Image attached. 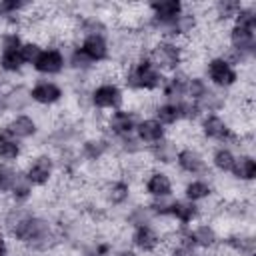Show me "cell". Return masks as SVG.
Here are the masks:
<instances>
[{
	"mask_svg": "<svg viewBox=\"0 0 256 256\" xmlns=\"http://www.w3.org/2000/svg\"><path fill=\"white\" fill-rule=\"evenodd\" d=\"M164 78H166V74L160 72L148 60V56L142 52L134 60L124 64L120 84L126 92H132V94H158Z\"/></svg>",
	"mask_w": 256,
	"mask_h": 256,
	"instance_id": "obj_2",
	"label": "cell"
},
{
	"mask_svg": "<svg viewBox=\"0 0 256 256\" xmlns=\"http://www.w3.org/2000/svg\"><path fill=\"white\" fill-rule=\"evenodd\" d=\"M42 48H44V42H40L38 38H26L22 42V46H20V56H22L24 64L26 66H32V62L38 58V54H40Z\"/></svg>",
	"mask_w": 256,
	"mask_h": 256,
	"instance_id": "obj_42",
	"label": "cell"
},
{
	"mask_svg": "<svg viewBox=\"0 0 256 256\" xmlns=\"http://www.w3.org/2000/svg\"><path fill=\"white\" fill-rule=\"evenodd\" d=\"M32 72L38 74V78H56L66 72V54L60 44L48 42L40 50L38 58L32 62Z\"/></svg>",
	"mask_w": 256,
	"mask_h": 256,
	"instance_id": "obj_12",
	"label": "cell"
},
{
	"mask_svg": "<svg viewBox=\"0 0 256 256\" xmlns=\"http://www.w3.org/2000/svg\"><path fill=\"white\" fill-rule=\"evenodd\" d=\"M128 246H132L142 256H154L166 248V234L158 228L156 222L132 226L128 232Z\"/></svg>",
	"mask_w": 256,
	"mask_h": 256,
	"instance_id": "obj_8",
	"label": "cell"
},
{
	"mask_svg": "<svg viewBox=\"0 0 256 256\" xmlns=\"http://www.w3.org/2000/svg\"><path fill=\"white\" fill-rule=\"evenodd\" d=\"M6 256H16V254H12V252H10V254H6Z\"/></svg>",
	"mask_w": 256,
	"mask_h": 256,
	"instance_id": "obj_46",
	"label": "cell"
},
{
	"mask_svg": "<svg viewBox=\"0 0 256 256\" xmlns=\"http://www.w3.org/2000/svg\"><path fill=\"white\" fill-rule=\"evenodd\" d=\"M16 174H18V166L0 162V198H6V196H8Z\"/></svg>",
	"mask_w": 256,
	"mask_h": 256,
	"instance_id": "obj_43",
	"label": "cell"
},
{
	"mask_svg": "<svg viewBox=\"0 0 256 256\" xmlns=\"http://www.w3.org/2000/svg\"><path fill=\"white\" fill-rule=\"evenodd\" d=\"M28 94L34 106L38 108H54L60 106L66 98V88L54 78H36L28 86Z\"/></svg>",
	"mask_w": 256,
	"mask_h": 256,
	"instance_id": "obj_13",
	"label": "cell"
},
{
	"mask_svg": "<svg viewBox=\"0 0 256 256\" xmlns=\"http://www.w3.org/2000/svg\"><path fill=\"white\" fill-rule=\"evenodd\" d=\"M220 248L228 256H254L256 254V238L248 226H240L222 234Z\"/></svg>",
	"mask_w": 256,
	"mask_h": 256,
	"instance_id": "obj_16",
	"label": "cell"
},
{
	"mask_svg": "<svg viewBox=\"0 0 256 256\" xmlns=\"http://www.w3.org/2000/svg\"><path fill=\"white\" fill-rule=\"evenodd\" d=\"M226 48L254 60L256 58V28L240 26V24H230L226 30Z\"/></svg>",
	"mask_w": 256,
	"mask_h": 256,
	"instance_id": "obj_17",
	"label": "cell"
},
{
	"mask_svg": "<svg viewBox=\"0 0 256 256\" xmlns=\"http://www.w3.org/2000/svg\"><path fill=\"white\" fill-rule=\"evenodd\" d=\"M114 242L110 238L100 240H88L78 248V256H110L114 250Z\"/></svg>",
	"mask_w": 256,
	"mask_h": 256,
	"instance_id": "obj_38",
	"label": "cell"
},
{
	"mask_svg": "<svg viewBox=\"0 0 256 256\" xmlns=\"http://www.w3.org/2000/svg\"><path fill=\"white\" fill-rule=\"evenodd\" d=\"M140 190L148 200L170 198L176 196V182L166 168L148 166L140 176Z\"/></svg>",
	"mask_w": 256,
	"mask_h": 256,
	"instance_id": "obj_9",
	"label": "cell"
},
{
	"mask_svg": "<svg viewBox=\"0 0 256 256\" xmlns=\"http://www.w3.org/2000/svg\"><path fill=\"white\" fill-rule=\"evenodd\" d=\"M188 70L182 68L178 72H172V74H166L164 82H162V88H160V100H168V102H180L186 98V80H188Z\"/></svg>",
	"mask_w": 256,
	"mask_h": 256,
	"instance_id": "obj_27",
	"label": "cell"
},
{
	"mask_svg": "<svg viewBox=\"0 0 256 256\" xmlns=\"http://www.w3.org/2000/svg\"><path fill=\"white\" fill-rule=\"evenodd\" d=\"M176 106H178L180 124H196L200 120V116H202V110H200V106L194 100L184 98V100L176 102Z\"/></svg>",
	"mask_w": 256,
	"mask_h": 256,
	"instance_id": "obj_40",
	"label": "cell"
},
{
	"mask_svg": "<svg viewBox=\"0 0 256 256\" xmlns=\"http://www.w3.org/2000/svg\"><path fill=\"white\" fill-rule=\"evenodd\" d=\"M144 54L164 74H172V72L182 70L188 62V56H190L186 42H180L174 38H154L144 48Z\"/></svg>",
	"mask_w": 256,
	"mask_h": 256,
	"instance_id": "obj_3",
	"label": "cell"
},
{
	"mask_svg": "<svg viewBox=\"0 0 256 256\" xmlns=\"http://www.w3.org/2000/svg\"><path fill=\"white\" fill-rule=\"evenodd\" d=\"M142 118V114L134 108H128V106H122L118 110H112L104 116V122H102V130L108 138H126V136H134L136 132V126H138V120Z\"/></svg>",
	"mask_w": 256,
	"mask_h": 256,
	"instance_id": "obj_11",
	"label": "cell"
},
{
	"mask_svg": "<svg viewBox=\"0 0 256 256\" xmlns=\"http://www.w3.org/2000/svg\"><path fill=\"white\" fill-rule=\"evenodd\" d=\"M134 136L148 148V146H152V144L164 140V138L168 136V128H164L156 118H152V116L148 114V116H142V118L138 120V126H136Z\"/></svg>",
	"mask_w": 256,
	"mask_h": 256,
	"instance_id": "obj_29",
	"label": "cell"
},
{
	"mask_svg": "<svg viewBox=\"0 0 256 256\" xmlns=\"http://www.w3.org/2000/svg\"><path fill=\"white\" fill-rule=\"evenodd\" d=\"M228 176L240 186H252V182L256 180V156L252 154V150L236 152V160Z\"/></svg>",
	"mask_w": 256,
	"mask_h": 256,
	"instance_id": "obj_24",
	"label": "cell"
},
{
	"mask_svg": "<svg viewBox=\"0 0 256 256\" xmlns=\"http://www.w3.org/2000/svg\"><path fill=\"white\" fill-rule=\"evenodd\" d=\"M22 174L34 188H48L56 180V174H58L54 154L50 150L34 152L32 156L26 158L22 166Z\"/></svg>",
	"mask_w": 256,
	"mask_h": 256,
	"instance_id": "obj_6",
	"label": "cell"
},
{
	"mask_svg": "<svg viewBox=\"0 0 256 256\" xmlns=\"http://www.w3.org/2000/svg\"><path fill=\"white\" fill-rule=\"evenodd\" d=\"M26 64L20 56V50H0V72L8 78L20 76L24 72Z\"/></svg>",
	"mask_w": 256,
	"mask_h": 256,
	"instance_id": "obj_37",
	"label": "cell"
},
{
	"mask_svg": "<svg viewBox=\"0 0 256 256\" xmlns=\"http://www.w3.org/2000/svg\"><path fill=\"white\" fill-rule=\"evenodd\" d=\"M132 182H128L124 176H108L98 184V196L106 210H124L128 204H132Z\"/></svg>",
	"mask_w": 256,
	"mask_h": 256,
	"instance_id": "obj_7",
	"label": "cell"
},
{
	"mask_svg": "<svg viewBox=\"0 0 256 256\" xmlns=\"http://www.w3.org/2000/svg\"><path fill=\"white\" fill-rule=\"evenodd\" d=\"M200 74L206 78V82L214 90H220V92H226V94L242 82V70H238L234 64H230L218 52L204 60Z\"/></svg>",
	"mask_w": 256,
	"mask_h": 256,
	"instance_id": "obj_5",
	"label": "cell"
},
{
	"mask_svg": "<svg viewBox=\"0 0 256 256\" xmlns=\"http://www.w3.org/2000/svg\"><path fill=\"white\" fill-rule=\"evenodd\" d=\"M32 4L24 0H0V26L2 28H20L26 20Z\"/></svg>",
	"mask_w": 256,
	"mask_h": 256,
	"instance_id": "obj_28",
	"label": "cell"
},
{
	"mask_svg": "<svg viewBox=\"0 0 256 256\" xmlns=\"http://www.w3.org/2000/svg\"><path fill=\"white\" fill-rule=\"evenodd\" d=\"M24 40L20 28H0V50H20Z\"/></svg>",
	"mask_w": 256,
	"mask_h": 256,
	"instance_id": "obj_41",
	"label": "cell"
},
{
	"mask_svg": "<svg viewBox=\"0 0 256 256\" xmlns=\"http://www.w3.org/2000/svg\"><path fill=\"white\" fill-rule=\"evenodd\" d=\"M196 256H202V254H196Z\"/></svg>",
	"mask_w": 256,
	"mask_h": 256,
	"instance_id": "obj_47",
	"label": "cell"
},
{
	"mask_svg": "<svg viewBox=\"0 0 256 256\" xmlns=\"http://www.w3.org/2000/svg\"><path fill=\"white\" fill-rule=\"evenodd\" d=\"M64 54H66V72H72L80 78H88L96 72V64L92 60H88V56L78 48L76 42H70L64 46Z\"/></svg>",
	"mask_w": 256,
	"mask_h": 256,
	"instance_id": "obj_25",
	"label": "cell"
},
{
	"mask_svg": "<svg viewBox=\"0 0 256 256\" xmlns=\"http://www.w3.org/2000/svg\"><path fill=\"white\" fill-rule=\"evenodd\" d=\"M198 106H200V110H202V114H212V112H216V114H222L224 110H226V106H228V94L226 92H220V90H214V88H210L198 102H196Z\"/></svg>",
	"mask_w": 256,
	"mask_h": 256,
	"instance_id": "obj_36",
	"label": "cell"
},
{
	"mask_svg": "<svg viewBox=\"0 0 256 256\" xmlns=\"http://www.w3.org/2000/svg\"><path fill=\"white\" fill-rule=\"evenodd\" d=\"M10 238H8V234L0 228V256H6V254H10L12 252V248H10Z\"/></svg>",
	"mask_w": 256,
	"mask_h": 256,
	"instance_id": "obj_45",
	"label": "cell"
},
{
	"mask_svg": "<svg viewBox=\"0 0 256 256\" xmlns=\"http://www.w3.org/2000/svg\"><path fill=\"white\" fill-rule=\"evenodd\" d=\"M212 86L206 82V78L200 74V72H190L188 74V80H186V98L188 100H194L198 102Z\"/></svg>",
	"mask_w": 256,
	"mask_h": 256,
	"instance_id": "obj_39",
	"label": "cell"
},
{
	"mask_svg": "<svg viewBox=\"0 0 256 256\" xmlns=\"http://www.w3.org/2000/svg\"><path fill=\"white\" fill-rule=\"evenodd\" d=\"M110 256H142V254H138L132 246H128V244H126V246H116V248L112 250V254H110Z\"/></svg>",
	"mask_w": 256,
	"mask_h": 256,
	"instance_id": "obj_44",
	"label": "cell"
},
{
	"mask_svg": "<svg viewBox=\"0 0 256 256\" xmlns=\"http://www.w3.org/2000/svg\"><path fill=\"white\" fill-rule=\"evenodd\" d=\"M78 44V48L88 56V60H92L96 66L106 64L112 60V42H110V34H88L82 38L74 40Z\"/></svg>",
	"mask_w": 256,
	"mask_h": 256,
	"instance_id": "obj_18",
	"label": "cell"
},
{
	"mask_svg": "<svg viewBox=\"0 0 256 256\" xmlns=\"http://www.w3.org/2000/svg\"><path fill=\"white\" fill-rule=\"evenodd\" d=\"M122 218H124V224H126L128 228L138 226V224L156 222L146 202H132V204H128V206L124 208V216H122Z\"/></svg>",
	"mask_w": 256,
	"mask_h": 256,
	"instance_id": "obj_35",
	"label": "cell"
},
{
	"mask_svg": "<svg viewBox=\"0 0 256 256\" xmlns=\"http://www.w3.org/2000/svg\"><path fill=\"white\" fill-rule=\"evenodd\" d=\"M178 140L166 136L164 140L152 144L146 148V156L152 160V166H160V168H166V166H174V160H176V154H178Z\"/></svg>",
	"mask_w": 256,
	"mask_h": 256,
	"instance_id": "obj_26",
	"label": "cell"
},
{
	"mask_svg": "<svg viewBox=\"0 0 256 256\" xmlns=\"http://www.w3.org/2000/svg\"><path fill=\"white\" fill-rule=\"evenodd\" d=\"M86 102H88V110L106 116L108 112L118 110L126 104V90L122 88L120 82L106 78V80H100L88 86Z\"/></svg>",
	"mask_w": 256,
	"mask_h": 256,
	"instance_id": "obj_4",
	"label": "cell"
},
{
	"mask_svg": "<svg viewBox=\"0 0 256 256\" xmlns=\"http://www.w3.org/2000/svg\"><path fill=\"white\" fill-rule=\"evenodd\" d=\"M204 218V206L194 204L190 200L180 198H172V206H170V214H168V222L174 226H192L194 222Z\"/></svg>",
	"mask_w": 256,
	"mask_h": 256,
	"instance_id": "obj_22",
	"label": "cell"
},
{
	"mask_svg": "<svg viewBox=\"0 0 256 256\" xmlns=\"http://www.w3.org/2000/svg\"><path fill=\"white\" fill-rule=\"evenodd\" d=\"M78 158L82 164H100L106 158L112 160V142L104 132L98 134H84V138L76 146Z\"/></svg>",
	"mask_w": 256,
	"mask_h": 256,
	"instance_id": "obj_14",
	"label": "cell"
},
{
	"mask_svg": "<svg viewBox=\"0 0 256 256\" xmlns=\"http://www.w3.org/2000/svg\"><path fill=\"white\" fill-rule=\"evenodd\" d=\"M182 198L202 206L204 202L216 200L218 198V190H216V184H214V180L210 176L186 178V182L182 184Z\"/></svg>",
	"mask_w": 256,
	"mask_h": 256,
	"instance_id": "obj_21",
	"label": "cell"
},
{
	"mask_svg": "<svg viewBox=\"0 0 256 256\" xmlns=\"http://www.w3.org/2000/svg\"><path fill=\"white\" fill-rule=\"evenodd\" d=\"M150 116L156 118L164 128H174L180 124V116H178V106L174 102L168 100H158L152 104L150 108Z\"/></svg>",
	"mask_w": 256,
	"mask_h": 256,
	"instance_id": "obj_34",
	"label": "cell"
},
{
	"mask_svg": "<svg viewBox=\"0 0 256 256\" xmlns=\"http://www.w3.org/2000/svg\"><path fill=\"white\" fill-rule=\"evenodd\" d=\"M24 154H26L24 142L12 138L10 132L6 130L4 122H2V124H0V162L18 166V162L24 158Z\"/></svg>",
	"mask_w": 256,
	"mask_h": 256,
	"instance_id": "obj_30",
	"label": "cell"
},
{
	"mask_svg": "<svg viewBox=\"0 0 256 256\" xmlns=\"http://www.w3.org/2000/svg\"><path fill=\"white\" fill-rule=\"evenodd\" d=\"M4 126L6 130L10 132L12 138L20 140V142H30V140H36L42 132L40 128V122L34 114L30 112H22V114H12L4 120Z\"/></svg>",
	"mask_w": 256,
	"mask_h": 256,
	"instance_id": "obj_20",
	"label": "cell"
},
{
	"mask_svg": "<svg viewBox=\"0 0 256 256\" xmlns=\"http://www.w3.org/2000/svg\"><path fill=\"white\" fill-rule=\"evenodd\" d=\"M174 168L178 174L186 178H200V176H210V166H208V156L204 150L196 144H184L178 148Z\"/></svg>",
	"mask_w": 256,
	"mask_h": 256,
	"instance_id": "obj_10",
	"label": "cell"
},
{
	"mask_svg": "<svg viewBox=\"0 0 256 256\" xmlns=\"http://www.w3.org/2000/svg\"><path fill=\"white\" fill-rule=\"evenodd\" d=\"M236 160V150L230 146H212L210 154H208V166L210 172H216L220 176L230 174L232 166Z\"/></svg>",
	"mask_w": 256,
	"mask_h": 256,
	"instance_id": "obj_32",
	"label": "cell"
},
{
	"mask_svg": "<svg viewBox=\"0 0 256 256\" xmlns=\"http://www.w3.org/2000/svg\"><path fill=\"white\" fill-rule=\"evenodd\" d=\"M34 186L26 180V176L22 174V168H18V174H16V178H14V182H12V188H10V192H8V202L10 204H16V206H28L30 204V200L34 198Z\"/></svg>",
	"mask_w": 256,
	"mask_h": 256,
	"instance_id": "obj_33",
	"label": "cell"
},
{
	"mask_svg": "<svg viewBox=\"0 0 256 256\" xmlns=\"http://www.w3.org/2000/svg\"><path fill=\"white\" fill-rule=\"evenodd\" d=\"M30 106H32V100L28 94V86L22 82H12L0 96V114H6V116L28 112Z\"/></svg>",
	"mask_w": 256,
	"mask_h": 256,
	"instance_id": "obj_19",
	"label": "cell"
},
{
	"mask_svg": "<svg viewBox=\"0 0 256 256\" xmlns=\"http://www.w3.org/2000/svg\"><path fill=\"white\" fill-rule=\"evenodd\" d=\"M188 240L192 244V248L202 254V252H214L216 248H220V240H222V232L220 228L212 222V220H198L192 226H188Z\"/></svg>",
	"mask_w": 256,
	"mask_h": 256,
	"instance_id": "obj_15",
	"label": "cell"
},
{
	"mask_svg": "<svg viewBox=\"0 0 256 256\" xmlns=\"http://www.w3.org/2000/svg\"><path fill=\"white\" fill-rule=\"evenodd\" d=\"M220 214L228 222L246 226L252 220V200L246 196H234L228 200H220Z\"/></svg>",
	"mask_w": 256,
	"mask_h": 256,
	"instance_id": "obj_23",
	"label": "cell"
},
{
	"mask_svg": "<svg viewBox=\"0 0 256 256\" xmlns=\"http://www.w3.org/2000/svg\"><path fill=\"white\" fill-rule=\"evenodd\" d=\"M242 0H218L214 4L208 6V14H210V20L218 26H224V24H232L236 14L240 12L242 8Z\"/></svg>",
	"mask_w": 256,
	"mask_h": 256,
	"instance_id": "obj_31",
	"label": "cell"
},
{
	"mask_svg": "<svg viewBox=\"0 0 256 256\" xmlns=\"http://www.w3.org/2000/svg\"><path fill=\"white\" fill-rule=\"evenodd\" d=\"M0 228L28 254H48L58 248L56 222L30 206H16L10 202L2 204Z\"/></svg>",
	"mask_w": 256,
	"mask_h": 256,
	"instance_id": "obj_1",
	"label": "cell"
},
{
	"mask_svg": "<svg viewBox=\"0 0 256 256\" xmlns=\"http://www.w3.org/2000/svg\"><path fill=\"white\" fill-rule=\"evenodd\" d=\"M0 96H2V92H0Z\"/></svg>",
	"mask_w": 256,
	"mask_h": 256,
	"instance_id": "obj_48",
	"label": "cell"
}]
</instances>
